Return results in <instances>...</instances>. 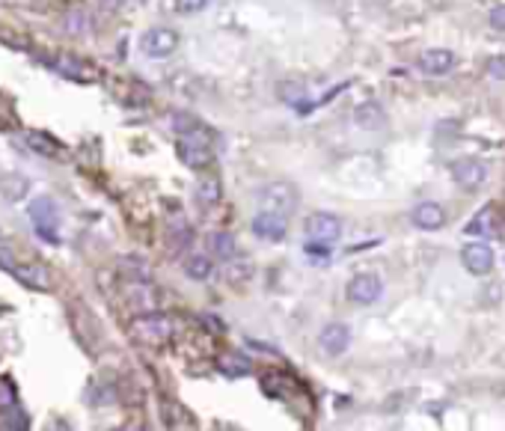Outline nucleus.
<instances>
[{
	"instance_id": "obj_34",
	"label": "nucleus",
	"mask_w": 505,
	"mask_h": 431,
	"mask_svg": "<svg viewBox=\"0 0 505 431\" xmlns=\"http://www.w3.org/2000/svg\"><path fill=\"white\" fill-rule=\"evenodd\" d=\"M487 75L505 80V57H491V60H487Z\"/></svg>"
},
{
	"instance_id": "obj_26",
	"label": "nucleus",
	"mask_w": 505,
	"mask_h": 431,
	"mask_svg": "<svg viewBox=\"0 0 505 431\" xmlns=\"http://www.w3.org/2000/svg\"><path fill=\"white\" fill-rule=\"evenodd\" d=\"M24 140H27V146H30V149H36L39 155H48V158H60V155H63L60 143H57L54 137L42 134V131H27Z\"/></svg>"
},
{
	"instance_id": "obj_35",
	"label": "nucleus",
	"mask_w": 505,
	"mask_h": 431,
	"mask_svg": "<svg viewBox=\"0 0 505 431\" xmlns=\"http://www.w3.org/2000/svg\"><path fill=\"white\" fill-rule=\"evenodd\" d=\"M487 214H491V208H482V211H479V218H476L473 223H467V232H469V235H479V232L484 229V220H487Z\"/></svg>"
},
{
	"instance_id": "obj_2",
	"label": "nucleus",
	"mask_w": 505,
	"mask_h": 431,
	"mask_svg": "<svg viewBox=\"0 0 505 431\" xmlns=\"http://www.w3.org/2000/svg\"><path fill=\"white\" fill-rule=\"evenodd\" d=\"M256 203H259V211H271V214H280V218H292L297 211V203H300V193L292 181H267V185L259 188L256 193Z\"/></svg>"
},
{
	"instance_id": "obj_30",
	"label": "nucleus",
	"mask_w": 505,
	"mask_h": 431,
	"mask_svg": "<svg viewBox=\"0 0 505 431\" xmlns=\"http://www.w3.org/2000/svg\"><path fill=\"white\" fill-rule=\"evenodd\" d=\"M15 402H18V393H15V384L9 378H0V410H9Z\"/></svg>"
},
{
	"instance_id": "obj_17",
	"label": "nucleus",
	"mask_w": 505,
	"mask_h": 431,
	"mask_svg": "<svg viewBox=\"0 0 505 431\" xmlns=\"http://www.w3.org/2000/svg\"><path fill=\"white\" fill-rule=\"evenodd\" d=\"M30 193V179L21 173H4L0 176V196L6 203H21Z\"/></svg>"
},
{
	"instance_id": "obj_6",
	"label": "nucleus",
	"mask_w": 505,
	"mask_h": 431,
	"mask_svg": "<svg viewBox=\"0 0 505 431\" xmlns=\"http://www.w3.org/2000/svg\"><path fill=\"white\" fill-rule=\"evenodd\" d=\"M303 232H307L309 241H318V244L330 247L342 235V220L336 218V214H330V211H315V214L307 218V223H303Z\"/></svg>"
},
{
	"instance_id": "obj_32",
	"label": "nucleus",
	"mask_w": 505,
	"mask_h": 431,
	"mask_svg": "<svg viewBox=\"0 0 505 431\" xmlns=\"http://www.w3.org/2000/svg\"><path fill=\"white\" fill-rule=\"evenodd\" d=\"M87 15H83V12H69V15H65V30H69V33H83V30H87Z\"/></svg>"
},
{
	"instance_id": "obj_1",
	"label": "nucleus",
	"mask_w": 505,
	"mask_h": 431,
	"mask_svg": "<svg viewBox=\"0 0 505 431\" xmlns=\"http://www.w3.org/2000/svg\"><path fill=\"white\" fill-rule=\"evenodd\" d=\"M131 336L137 345L161 348L176 336V319L166 312H143L140 319L131 321Z\"/></svg>"
},
{
	"instance_id": "obj_36",
	"label": "nucleus",
	"mask_w": 505,
	"mask_h": 431,
	"mask_svg": "<svg viewBox=\"0 0 505 431\" xmlns=\"http://www.w3.org/2000/svg\"><path fill=\"white\" fill-rule=\"evenodd\" d=\"M119 431H143V428H140V425H122Z\"/></svg>"
},
{
	"instance_id": "obj_13",
	"label": "nucleus",
	"mask_w": 505,
	"mask_h": 431,
	"mask_svg": "<svg viewBox=\"0 0 505 431\" xmlns=\"http://www.w3.org/2000/svg\"><path fill=\"white\" fill-rule=\"evenodd\" d=\"M416 65H419V72H422V75L437 78V75H446L455 65V54L446 51V48H428V51L419 54Z\"/></svg>"
},
{
	"instance_id": "obj_22",
	"label": "nucleus",
	"mask_w": 505,
	"mask_h": 431,
	"mask_svg": "<svg viewBox=\"0 0 505 431\" xmlns=\"http://www.w3.org/2000/svg\"><path fill=\"white\" fill-rule=\"evenodd\" d=\"M208 253L214 256V259H220V262H226L229 256H235V253H238V244H235V235H232V232H211V235H208Z\"/></svg>"
},
{
	"instance_id": "obj_9",
	"label": "nucleus",
	"mask_w": 505,
	"mask_h": 431,
	"mask_svg": "<svg viewBox=\"0 0 505 431\" xmlns=\"http://www.w3.org/2000/svg\"><path fill=\"white\" fill-rule=\"evenodd\" d=\"M170 125L176 131V137H191V140H202V143L214 146V131L202 119H196L193 113H184V110L170 113Z\"/></svg>"
},
{
	"instance_id": "obj_3",
	"label": "nucleus",
	"mask_w": 505,
	"mask_h": 431,
	"mask_svg": "<svg viewBox=\"0 0 505 431\" xmlns=\"http://www.w3.org/2000/svg\"><path fill=\"white\" fill-rule=\"evenodd\" d=\"M27 214L33 220V229H36V235L48 244H60V208L57 203L51 200V196H36V200H30L27 206Z\"/></svg>"
},
{
	"instance_id": "obj_29",
	"label": "nucleus",
	"mask_w": 505,
	"mask_h": 431,
	"mask_svg": "<svg viewBox=\"0 0 505 431\" xmlns=\"http://www.w3.org/2000/svg\"><path fill=\"white\" fill-rule=\"evenodd\" d=\"M208 6V0H170V9L179 15H196Z\"/></svg>"
},
{
	"instance_id": "obj_25",
	"label": "nucleus",
	"mask_w": 505,
	"mask_h": 431,
	"mask_svg": "<svg viewBox=\"0 0 505 431\" xmlns=\"http://www.w3.org/2000/svg\"><path fill=\"white\" fill-rule=\"evenodd\" d=\"M119 271H122V277L128 280V283H149V277H152L146 259H140V256H125L119 262Z\"/></svg>"
},
{
	"instance_id": "obj_20",
	"label": "nucleus",
	"mask_w": 505,
	"mask_h": 431,
	"mask_svg": "<svg viewBox=\"0 0 505 431\" xmlns=\"http://www.w3.org/2000/svg\"><path fill=\"white\" fill-rule=\"evenodd\" d=\"M354 122L366 131H381L386 125V113L378 102H363L357 110H354Z\"/></svg>"
},
{
	"instance_id": "obj_19",
	"label": "nucleus",
	"mask_w": 505,
	"mask_h": 431,
	"mask_svg": "<svg viewBox=\"0 0 505 431\" xmlns=\"http://www.w3.org/2000/svg\"><path fill=\"white\" fill-rule=\"evenodd\" d=\"M217 372L226 375V378H241V375H250L253 372V363L247 354H238V351H223L217 357Z\"/></svg>"
},
{
	"instance_id": "obj_12",
	"label": "nucleus",
	"mask_w": 505,
	"mask_h": 431,
	"mask_svg": "<svg viewBox=\"0 0 505 431\" xmlns=\"http://www.w3.org/2000/svg\"><path fill=\"white\" fill-rule=\"evenodd\" d=\"M461 262L469 274H491L494 268V250L487 244H467L461 250Z\"/></svg>"
},
{
	"instance_id": "obj_16",
	"label": "nucleus",
	"mask_w": 505,
	"mask_h": 431,
	"mask_svg": "<svg viewBox=\"0 0 505 431\" xmlns=\"http://www.w3.org/2000/svg\"><path fill=\"white\" fill-rule=\"evenodd\" d=\"M220 200H223V185H220V179H217L214 173L202 176V179L196 181V203H199L202 208H214V206H220Z\"/></svg>"
},
{
	"instance_id": "obj_14",
	"label": "nucleus",
	"mask_w": 505,
	"mask_h": 431,
	"mask_svg": "<svg viewBox=\"0 0 505 431\" xmlns=\"http://www.w3.org/2000/svg\"><path fill=\"white\" fill-rule=\"evenodd\" d=\"M318 345L324 348L327 354H345L348 351V345H351V327L342 324V321H333L321 330V336H318Z\"/></svg>"
},
{
	"instance_id": "obj_10",
	"label": "nucleus",
	"mask_w": 505,
	"mask_h": 431,
	"mask_svg": "<svg viewBox=\"0 0 505 431\" xmlns=\"http://www.w3.org/2000/svg\"><path fill=\"white\" fill-rule=\"evenodd\" d=\"M383 292V283H381V277L378 274H357L348 283V301L354 304H375L378 297Z\"/></svg>"
},
{
	"instance_id": "obj_33",
	"label": "nucleus",
	"mask_w": 505,
	"mask_h": 431,
	"mask_svg": "<svg viewBox=\"0 0 505 431\" xmlns=\"http://www.w3.org/2000/svg\"><path fill=\"white\" fill-rule=\"evenodd\" d=\"M487 21H491V27H496V30H505V4H496L491 12H487Z\"/></svg>"
},
{
	"instance_id": "obj_7",
	"label": "nucleus",
	"mask_w": 505,
	"mask_h": 431,
	"mask_svg": "<svg viewBox=\"0 0 505 431\" xmlns=\"http://www.w3.org/2000/svg\"><path fill=\"white\" fill-rule=\"evenodd\" d=\"M176 155L184 167L191 170H208L214 164V146L202 143V140H191V137H176Z\"/></svg>"
},
{
	"instance_id": "obj_37",
	"label": "nucleus",
	"mask_w": 505,
	"mask_h": 431,
	"mask_svg": "<svg viewBox=\"0 0 505 431\" xmlns=\"http://www.w3.org/2000/svg\"><path fill=\"white\" fill-rule=\"evenodd\" d=\"M502 235H505V223H502Z\"/></svg>"
},
{
	"instance_id": "obj_11",
	"label": "nucleus",
	"mask_w": 505,
	"mask_h": 431,
	"mask_svg": "<svg viewBox=\"0 0 505 431\" xmlns=\"http://www.w3.org/2000/svg\"><path fill=\"white\" fill-rule=\"evenodd\" d=\"M487 170H484V164L476 161V158H458L452 164V179H455V185L458 188H479L482 181H484Z\"/></svg>"
},
{
	"instance_id": "obj_18",
	"label": "nucleus",
	"mask_w": 505,
	"mask_h": 431,
	"mask_svg": "<svg viewBox=\"0 0 505 431\" xmlns=\"http://www.w3.org/2000/svg\"><path fill=\"white\" fill-rule=\"evenodd\" d=\"M413 223L419 229L434 232V229H440L446 223V211H443V206H437V203H419L413 208Z\"/></svg>"
},
{
	"instance_id": "obj_21",
	"label": "nucleus",
	"mask_w": 505,
	"mask_h": 431,
	"mask_svg": "<svg viewBox=\"0 0 505 431\" xmlns=\"http://www.w3.org/2000/svg\"><path fill=\"white\" fill-rule=\"evenodd\" d=\"M48 65H51V69H57L60 75H65V78H87V75H92L90 65L83 63L80 57L65 54V51H63V54H54V57L48 60Z\"/></svg>"
},
{
	"instance_id": "obj_4",
	"label": "nucleus",
	"mask_w": 505,
	"mask_h": 431,
	"mask_svg": "<svg viewBox=\"0 0 505 431\" xmlns=\"http://www.w3.org/2000/svg\"><path fill=\"white\" fill-rule=\"evenodd\" d=\"M140 48L149 60H166V57L176 54L179 33L173 27H149L140 36Z\"/></svg>"
},
{
	"instance_id": "obj_23",
	"label": "nucleus",
	"mask_w": 505,
	"mask_h": 431,
	"mask_svg": "<svg viewBox=\"0 0 505 431\" xmlns=\"http://www.w3.org/2000/svg\"><path fill=\"white\" fill-rule=\"evenodd\" d=\"M166 235H170V241H173V250H181V247L193 238L188 218H184V214H173V218H166Z\"/></svg>"
},
{
	"instance_id": "obj_27",
	"label": "nucleus",
	"mask_w": 505,
	"mask_h": 431,
	"mask_svg": "<svg viewBox=\"0 0 505 431\" xmlns=\"http://www.w3.org/2000/svg\"><path fill=\"white\" fill-rule=\"evenodd\" d=\"M214 271V265H211V256H202V253H193L184 259V274H188L191 280H208Z\"/></svg>"
},
{
	"instance_id": "obj_31",
	"label": "nucleus",
	"mask_w": 505,
	"mask_h": 431,
	"mask_svg": "<svg viewBox=\"0 0 505 431\" xmlns=\"http://www.w3.org/2000/svg\"><path fill=\"white\" fill-rule=\"evenodd\" d=\"M0 431H27V417L18 410V408H9V417L4 420V425H0Z\"/></svg>"
},
{
	"instance_id": "obj_5",
	"label": "nucleus",
	"mask_w": 505,
	"mask_h": 431,
	"mask_svg": "<svg viewBox=\"0 0 505 431\" xmlns=\"http://www.w3.org/2000/svg\"><path fill=\"white\" fill-rule=\"evenodd\" d=\"M0 268L9 271L12 277H18L21 283L33 286V289H48V274L39 268V265H24L18 256H15L9 247L0 244Z\"/></svg>"
},
{
	"instance_id": "obj_15",
	"label": "nucleus",
	"mask_w": 505,
	"mask_h": 431,
	"mask_svg": "<svg viewBox=\"0 0 505 431\" xmlns=\"http://www.w3.org/2000/svg\"><path fill=\"white\" fill-rule=\"evenodd\" d=\"M253 259L250 256H229L226 262H223V277H226V283H232V286H241V283H250L253 280Z\"/></svg>"
},
{
	"instance_id": "obj_28",
	"label": "nucleus",
	"mask_w": 505,
	"mask_h": 431,
	"mask_svg": "<svg viewBox=\"0 0 505 431\" xmlns=\"http://www.w3.org/2000/svg\"><path fill=\"white\" fill-rule=\"evenodd\" d=\"M280 95H282V102H285V105L300 107V102L307 98V87L297 84V80H285V84H280Z\"/></svg>"
},
{
	"instance_id": "obj_24",
	"label": "nucleus",
	"mask_w": 505,
	"mask_h": 431,
	"mask_svg": "<svg viewBox=\"0 0 505 431\" xmlns=\"http://www.w3.org/2000/svg\"><path fill=\"white\" fill-rule=\"evenodd\" d=\"M128 301L131 307L152 312V307H158V294L152 289V283H128Z\"/></svg>"
},
{
	"instance_id": "obj_8",
	"label": "nucleus",
	"mask_w": 505,
	"mask_h": 431,
	"mask_svg": "<svg viewBox=\"0 0 505 431\" xmlns=\"http://www.w3.org/2000/svg\"><path fill=\"white\" fill-rule=\"evenodd\" d=\"M250 229L256 238L280 244L285 235H289V218H280V214H271V211H259L256 218H253Z\"/></svg>"
}]
</instances>
